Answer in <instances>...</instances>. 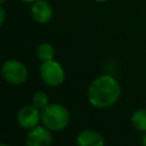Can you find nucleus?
Here are the masks:
<instances>
[{
	"label": "nucleus",
	"mask_w": 146,
	"mask_h": 146,
	"mask_svg": "<svg viewBox=\"0 0 146 146\" xmlns=\"http://www.w3.org/2000/svg\"><path fill=\"white\" fill-rule=\"evenodd\" d=\"M31 16L39 24H47L52 17V7L44 0H36L31 6Z\"/></svg>",
	"instance_id": "0eeeda50"
},
{
	"label": "nucleus",
	"mask_w": 146,
	"mask_h": 146,
	"mask_svg": "<svg viewBox=\"0 0 146 146\" xmlns=\"http://www.w3.org/2000/svg\"><path fill=\"white\" fill-rule=\"evenodd\" d=\"M36 57L41 62H48L55 57V48L49 42H42L36 47Z\"/></svg>",
	"instance_id": "1a4fd4ad"
},
{
	"label": "nucleus",
	"mask_w": 146,
	"mask_h": 146,
	"mask_svg": "<svg viewBox=\"0 0 146 146\" xmlns=\"http://www.w3.org/2000/svg\"><path fill=\"white\" fill-rule=\"evenodd\" d=\"M121 96V86L115 78L103 74L92 80L88 87V102L96 108H107L113 106Z\"/></svg>",
	"instance_id": "f257e3e1"
},
{
	"label": "nucleus",
	"mask_w": 146,
	"mask_h": 146,
	"mask_svg": "<svg viewBox=\"0 0 146 146\" xmlns=\"http://www.w3.org/2000/svg\"><path fill=\"white\" fill-rule=\"evenodd\" d=\"M132 127L141 132H146V108H139L135 111L131 115Z\"/></svg>",
	"instance_id": "9d476101"
},
{
	"label": "nucleus",
	"mask_w": 146,
	"mask_h": 146,
	"mask_svg": "<svg viewBox=\"0 0 146 146\" xmlns=\"http://www.w3.org/2000/svg\"><path fill=\"white\" fill-rule=\"evenodd\" d=\"M19 1H22V2H26V3H33V2L36 1V0H19Z\"/></svg>",
	"instance_id": "4468645a"
},
{
	"label": "nucleus",
	"mask_w": 146,
	"mask_h": 146,
	"mask_svg": "<svg viewBox=\"0 0 146 146\" xmlns=\"http://www.w3.org/2000/svg\"><path fill=\"white\" fill-rule=\"evenodd\" d=\"M5 2H6V0H0V5H1V6H3Z\"/></svg>",
	"instance_id": "dca6fc26"
},
{
	"label": "nucleus",
	"mask_w": 146,
	"mask_h": 146,
	"mask_svg": "<svg viewBox=\"0 0 146 146\" xmlns=\"http://www.w3.org/2000/svg\"><path fill=\"white\" fill-rule=\"evenodd\" d=\"M40 121H41V112L33 104L23 106L17 113V123L23 129L30 130L36 127Z\"/></svg>",
	"instance_id": "39448f33"
},
{
	"label": "nucleus",
	"mask_w": 146,
	"mask_h": 146,
	"mask_svg": "<svg viewBox=\"0 0 146 146\" xmlns=\"http://www.w3.org/2000/svg\"><path fill=\"white\" fill-rule=\"evenodd\" d=\"M1 75L6 82L13 86H19L26 82L29 71L24 63L18 59H7L1 66Z\"/></svg>",
	"instance_id": "7ed1b4c3"
},
{
	"label": "nucleus",
	"mask_w": 146,
	"mask_h": 146,
	"mask_svg": "<svg viewBox=\"0 0 146 146\" xmlns=\"http://www.w3.org/2000/svg\"><path fill=\"white\" fill-rule=\"evenodd\" d=\"M70 112L62 104H49L41 110V122L50 131H62L70 124Z\"/></svg>",
	"instance_id": "f03ea898"
},
{
	"label": "nucleus",
	"mask_w": 146,
	"mask_h": 146,
	"mask_svg": "<svg viewBox=\"0 0 146 146\" xmlns=\"http://www.w3.org/2000/svg\"><path fill=\"white\" fill-rule=\"evenodd\" d=\"M75 141L78 146H104L105 145L104 137L98 131L92 129L81 130L78 133Z\"/></svg>",
	"instance_id": "6e6552de"
},
{
	"label": "nucleus",
	"mask_w": 146,
	"mask_h": 146,
	"mask_svg": "<svg viewBox=\"0 0 146 146\" xmlns=\"http://www.w3.org/2000/svg\"><path fill=\"white\" fill-rule=\"evenodd\" d=\"M141 146H146V132L144 133V136L141 138Z\"/></svg>",
	"instance_id": "ddd939ff"
},
{
	"label": "nucleus",
	"mask_w": 146,
	"mask_h": 146,
	"mask_svg": "<svg viewBox=\"0 0 146 146\" xmlns=\"http://www.w3.org/2000/svg\"><path fill=\"white\" fill-rule=\"evenodd\" d=\"M5 17H6V11L3 6H0V24L2 25L5 23Z\"/></svg>",
	"instance_id": "f8f14e48"
},
{
	"label": "nucleus",
	"mask_w": 146,
	"mask_h": 146,
	"mask_svg": "<svg viewBox=\"0 0 146 146\" xmlns=\"http://www.w3.org/2000/svg\"><path fill=\"white\" fill-rule=\"evenodd\" d=\"M0 146H9V145H8V144H6V143H1V144H0Z\"/></svg>",
	"instance_id": "f3484780"
},
{
	"label": "nucleus",
	"mask_w": 146,
	"mask_h": 146,
	"mask_svg": "<svg viewBox=\"0 0 146 146\" xmlns=\"http://www.w3.org/2000/svg\"><path fill=\"white\" fill-rule=\"evenodd\" d=\"M95 1H97V2H106L108 0H95Z\"/></svg>",
	"instance_id": "2eb2a0df"
},
{
	"label": "nucleus",
	"mask_w": 146,
	"mask_h": 146,
	"mask_svg": "<svg viewBox=\"0 0 146 146\" xmlns=\"http://www.w3.org/2000/svg\"><path fill=\"white\" fill-rule=\"evenodd\" d=\"M39 72L42 81L48 87H58L63 84L65 81L64 67L55 59L42 62Z\"/></svg>",
	"instance_id": "20e7f679"
},
{
	"label": "nucleus",
	"mask_w": 146,
	"mask_h": 146,
	"mask_svg": "<svg viewBox=\"0 0 146 146\" xmlns=\"http://www.w3.org/2000/svg\"><path fill=\"white\" fill-rule=\"evenodd\" d=\"M25 144L26 146H51V131L44 125H36L29 130Z\"/></svg>",
	"instance_id": "423d86ee"
},
{
	"label": "nucleus",
	"mask_w": 146,
	"mask_h": 146,
	"mask_svg": "<svg viewBox=\"0 0 146 146\" xmlns=\"http://www.w3.org/2000/svg\"><path fill=\"white\" fill-rule=\"evenodd\" d=\"M32 104L39 110H42L47 105H49V96L44 91L38 90L32 95Z\"/></svg>",
	"instance_id": "9b49d317"
}]
</instances>
